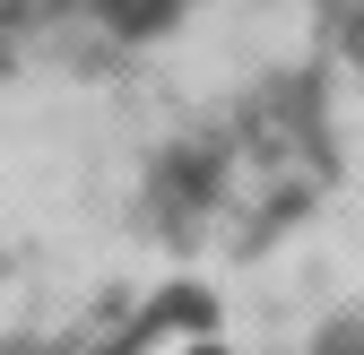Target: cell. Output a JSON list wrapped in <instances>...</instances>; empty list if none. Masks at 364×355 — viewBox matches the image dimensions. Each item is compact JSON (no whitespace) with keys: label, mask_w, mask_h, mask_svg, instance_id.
I'll list each match as a JSON object with an SVG mask.
<instances>
[{"label":"cell","mask_w":364,"mask_h":355,"mask_svg":"<svg viewBox=\"0 0 364 355\" xmlns=\"http://www.w3.org/2000/svg\"><path fill=\"white\" fill-rule=\"evenodd\" d=\"M260 0H0V355H113L252 217Z\"/></svg>","instance_id":"1"}]
</instances>
